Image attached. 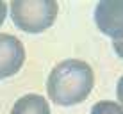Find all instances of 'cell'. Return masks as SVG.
Segmentation results:
<instances>
[{"label": "cell", "instance_id": "obj_9", "mask_svg": "<svg viewBox=\"0 0 123 114\" xmlns=\"http://www.w3.org/2000/svg\"><path fill=\"white\" fill-rule=\"evenodd\" d=\"M114 52L123 59V39L121 41H114Z\"/></svg>", "mask_w": 123, "mask_h": 114}, {"label": "cell", "instance_id": "obj_4", "mask_svg": "<svg viewBox=\"0 0 123 114\" xmlns=\"http://www.w3.org/2000/svg\"><path fill=\"white\" fill-rule=\"evenodd\" d=\"M25 61V48L16 36L0 34V78L16 75Z\"/></svg>", "mask_w": 123, "mask_h": 114}, {"label": "cell", "instance_id": "obj_3", "mask_svg": "<svg viewBox=\"0 0 123 114\" xmlns=\"http://www.w3.org/2000/svg\"><path fill=\"white\" fill-rule=\"evenodd\" d=\"M96 27L114 41L123 39V0H104L95 7Z\"/></svg>", "mask_w": 123, "mask_h": 114}, {"label": "cell", "instance_id": "obj_2", "mask_svg": "<svg viewBox=\"0 0 123 114\" xmlns=\"http://www.w3.org/2000/svg\"><path fill=\"white\" fill-rule=\"evenodd\" d=\"M59 6L54 0H14L11 2V16L14 25L23 32L39 34L52 27L57 18Z\"/></svg>", "mask_w": 123, "mask_h": 114}, {"label": "cell", "instance_id": "obj_1", "mask_svg": "<svg viewBox=\"0 0 123 114\" xmlns=\"http://www.w3.org/2000/svg\"><path fill=\"white\" fill-rule=\"evenodd\" d=\"M95 84V75L87 62L80 59H66L54 66L46 80L48 98L54 103L70 107L89 96Z\"/></svg>", "mask_w": 123, "mask_h": 114}, {"label": "cell", "instance_id": "obj_8", "mask_svg": "<svg viewBox=\"0 0 123 114\" xmlns=\"http://www.w3.org/2000/svg\"><path fill=\"white\" fill-rule=\"evenodd\" d=\"M6 16H7V6H6V2H0V27L6 22Z\"/></svg>", "mask_w": 123, "mask_h": 114}, {"label": "cell", "instance_id": "obj_6", "mask_svg": "<svg viewBox=\"0 0 123 114\" xmlns=\"http://www.w3.org/2000/svg\"><path fill=\"white\" fill-rule=\"evenodd\" d=\"M91 114H123V107L116 102L104 100V102H96L93 105Z\"/></svg>", "mask_w": 123, "mask_h": 114}, {"label": "cell", "instance_id": "obj_5", "mask_svg": "<svg viewBox=\"0 0 123 114\" xmlns=\"http://www.w3.org/2000/svg\"><path fill=\"white\" fill-rule=\"evenodd\" d=\"M11 114H50V105L41 95H25L12 105Z\"/></svg>", "mask_w": 123, "mask_h": 114}, {"label": "cell", "instance_id": "obj_7", "mask_svg": "<svg viewBox=\"0 0 123 114\" xmlns=\"http://www.w3.org/2000/svg\"><path fill=\"white\" fill-rule=\"evenodd\" d=\"M116 95H118V100L121 102V107H123V75L118 80V86H116Z\"/></svg>", "mask_w": 123, "mask_h": 114}]
</instances>
